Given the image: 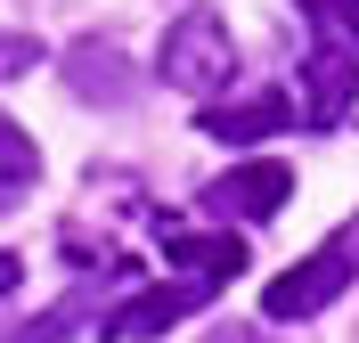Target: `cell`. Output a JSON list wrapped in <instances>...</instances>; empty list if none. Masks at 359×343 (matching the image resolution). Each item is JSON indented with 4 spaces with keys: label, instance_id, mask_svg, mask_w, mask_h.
I'll use <instances>...</instances> for the list:
<instances>
[{
    "label": "cell",
    "instance_id": "3",
    "mask_svg": "<svg viewBox=\"0 0 359 343\" xmlns=\"http://www.w3.org/2000/svg\"><path fill=\"white\" fill-rule=\"evenodd\" d=\"M351 107H359V49L318 33V49L302 58V123L311 131H343Z\"/></svg>",
    "mask_w": 359,
    "mask_h": 343
},
{
    "label": "cell",
    "instance_id": "11",
    "mask_svg": "<svg viewBox=\"0 0 359 343\" xmlns=\"http://www.w3.org/2000/svg\"><path fill=\"white\" fill-rule=\"evenodd\" d=\"M17 278H25V262H17L8 246H0V295H17Z\"/></svg>",
    "mask_w": 359,
    "mask_h": 343
},
{
    "label": "cell",
    "instance_id": "7",
    "mask_svg": "<svg viewBox=\"0 0 359 343\" xmlns=\"http://www.w3.org/2000/svg\"><path fill=\"white\" fill-rule=\"evenodd\" d=\"M163 253H172V262H188V270L204 278V286H229V278L245 270V246H237V237H196V229H163Z\"/></svg>",
    "mask_w": 359,
    "mask_h": 343
},
{
    "label": "cell",
    "instance_id": "12",
    "mask_svg": "<svg viewBox=\"0 0 359 343\" xmlns=\"http://www.w3.org/2000/svg\"><path fill=\"white\" fill-rule=\"evenodd\" d=\"M204 343H262L253 327H221V335H204Z\"/></svg>",
    "mask_w": 359,
    "mask_h": 343
},
{
    "label": "cell",
    "instance_id": "1",
    "mask_svg": "<svg viewBox=\"0 0 359 343\" xmlns=\"http://www.w3.org/2000/svg\"><path fill=\"white\" fill-rule=\"evenodd\" d=\"M351 278H359V221H343L318 253H302L286 278H269L262 311H269V319H311V311H327V302H335Z\"/></svg>",
    "mask_w": 359,
    "mask_h": 343
},
{
    "label": "cell",
    "instance_id": "9",
    "mask_svg": "<svg viewBox=\"0 0 359 343\" xmlns=\"http://www.w3.org/2000/svg\"><path fill=\"white\" fill-rule=\"evenodd\" d=\"M33 180H41V147H33V131H25V123H8V114H0V213L17 205Z\"/></svg>",
    "mask_w": 359,
    "mask_h": 343
},
{
    "label": "cell",
    "instance_id": "2",
    "mask_svg": "<svg viewBox=\"0 0 359 343\" xmlns=\"http://www.w3.org/2000/svg\"><path fill=\"white\" fill-rule=\"evenodd\" d=\"M163 82H172V90H196V98H212V90L237 82V41H229V25L212 17V8H188V17L163 33Z\"/></svg>",
    "mask_w": 359,
    "mask_h": 343
},
{
    "label": "cell",
    "instance_id": "6",
    "mask_svg": "<svg viewBox=\"0 0 359 343\" xmlns=\"http://www.w3.org/2000/svg\"><path fill=\"white\" fill-rule=\"evenodd\" d=\"M66 90L74 98H98V107H131L139 82H131V66H123L114 41H74L66 49Z\"/></svg>",
    "mask_w": 359,
    "mask_h": 343
},
{
    "label": "cell",
    "instance_id": "8",
    "mask_svg": "<svg viewBox=\"0 0 359 343\" xmlns=\"http://www.w3.org/2000/svg\"><path fill=\"white\" fill-rule=\"evenodd\" d=\"M294 98L269 90V98H245V107H204V139H262V131H286Z\"/></svg>",
    "mask_w": 359,
    "mask_h": 343
},
{
    "label": "cell",
    "instance_id": "5",
    "mask_svg": "<svg viewBox=\"0 0 359 343\" xmlns=\"http://www.w3.org/2000/svg\"><path fill=\"white\" fill-rule=\"evenodd\" d=\"M196 302H212V286H147V295H131V302H114L107 319H98V343H147V335H163V327H180Z\"/></svg>",
    "mask_w": 359,
    "mask_h": 343
},
{
    "label": "cell",
    "instance_id": "4",
    "mask_svg": "<svg viewBox=\"0 0 359 343\" xmlns=\"http://www.w3.org/2000/svg\"><path fill=\"white\" fill-rule=\"evenodd\" d=\"M294 205V172L278 156H262V163H237V172H221V180L204 188V213H237V221H269V213H286Z\"/></svg>",
    "mask_w": 359,
    "mask_h": 343
},
{
    "label": "cell",
    "instance_id": "10",
    "mask_svg": "<svg viewBox=\"0 0 359 343\" xmlns=\"http://www.w3.org/2000/svg\"><path fill=\"white\" fill-rule=\"evenodd\" d=\"M294 8H302L327 41H351V49H359V0H294Z\"/></svg>",
    "mask_w": 359,
    "mask_h": 343
}]
</instances>
